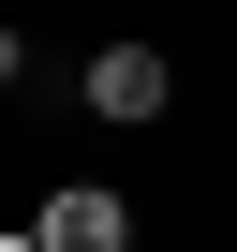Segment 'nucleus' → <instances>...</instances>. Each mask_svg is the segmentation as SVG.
<instances>
[{"instance_id":"f257e3e1","label":"nucleus","mask_w":237,"mask_h":252,"mask_svg":"<svg viewBox=\"0 0 237 252\" xmlns=\"http://www.w3.org/2000/svg\"><path fill=\"white\" fill-rule=\"evenodd\" d=\"M89 119H118V134H148V119H178V60L163 45H89Z\"/></svg>"},{"instance_id":"f03ea898","label":"nucleus","mask_w":237,"mask_h":252,"mask_svg":"<svg viewBox=\"0 0 237 252\" xmlns=\"http://www.w3.org/2000/svg\"><path fill=\"white\" fill-rule=\"evenodd\" d=\"M30 237H45V252H148V222H134V193H118V178H59Z\"/></svg>"},{"instance_id":"7ed1b4c3","label":"nucleus","mask_w":237,"mask_h":252,"mask_svg":"<svg viewBox=\"0 0 237 252\" xmlns=\"http://www.w3.org/2000/svg\"><path fill=\"white\" fill-rule=\"evenodd\" d=\"M0 252H45V237H0Z\"/></svg>"}]
</instances>
